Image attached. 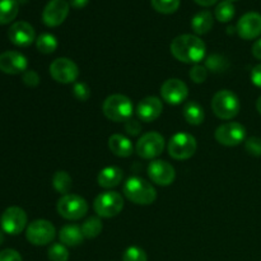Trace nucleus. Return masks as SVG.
<instances>
[{"mask_svg": "<svg viewBox=\"0 0 261 261\" xmlns=\"http://www.w3.org/2000/svg\"><path fill=\"white\" fill-rule=\"evenodd\" d=\"M22 81L27 87H37L40 84V76H38V74L36 71L25 70L23 73Z\"/></svg>", "mask_w": 261, "mask_h": 261, "instance_id": "obj_37", "label": "nucleus"}, {"mask_svg": "<svg viewBox=\"0 0 261 261\" xmlns=\"http://www.w3.org/2000/svg\"><path fill=\"white\" fill-rule=\"evenodd\" d=\"M59 239H60L61 244L65 246L74 247L79 246L83 242L84 234L81 227L75 226V224H66L60 229Z\"/></svg>", "mask_w": 261, "mask_h": 261, "instance_id": "obj_22", "label": "nucleus"}, {"mask_svg": "<svg viewBox=\"0 0 261 261\" xmlns=\"http://www.w3.org/2000/svg\"><path fill=\"white\" fill-rule=\"evenodd\" d=\"M152 7L162 14H172L180 7V0H150Z\"/></svg>", "mask_w": 261, "mask_h": 261, "instance_id": "obj_31", "label": "nucleus"}, {"mask_svg": "<svg viewBox=\"0 0 261 261\" xmlns=\"http://www.w3.org/2000/svg\"><path fill=\"white\" fill-rule=\"evenodd\" d=\"M19 12L17 0H0V24L13 22Z\"/></svg>", "mask_w": 261, "mask_h": 261, "instance_id": "obj_25", "label": "nucleus"}, {"mask_svg": "<svg viewBox=\"0 0 261 261\" xmlns=\"http://www.w3.org/2000/svg\"><path fill=\"white\" fill-rule=\"evenodd\" d=\"M28 68V60L18 51H5L0 54V71L10 75L24 73Z\"/></svg>", "mask_w": 261, "mask_h": 261, "instance_id": "obj_16", "label": "nucleus"}, {"mask_svg": "<svg viewBox=\"0 0 261 261\" xmlns=\"http://www.w3.org/2000/svg\"><path fill=\"white\" fill-rule=\"evenodd\" d=\"M53 186L58 193L66 195L71 189V177L65 171H58L53 177Z\"/></svg>", "mask_w": 261, "mask_h": 261, "instance_id": "obj_27", "label": "nucleus"}, {"mask_svg": "<svg viewBox=\"0 0 261 261\" xmlns=\"http://www.w3.org/2000/svg\"><path fill=\"white\" fill-rule=\"evenodd\" d=\"M27 226V214L19 206H9L0 217V227L4 233L17 236L22 233Z\"/></svg>", "mask_w": 261, "mask_h": 261, "instance_id": "obj_9", "label": "nucleus"}, {"mask_svg": "<svg viewBox=\"0 0 261 261\" xmlns=\"http://www.w3.org/2000/svg\"><path fill=\"white\" fill-rule=\"evenodd\" d=\"M124 199L117 191H105L97 195L93 201V209L102 218H112L121 213Z\"/></svg>", "mask_w": 261, "mask_h": 261, "instance_id": "obj_6", "label": "nucleus"}, {"mask_svg": "<svg viewBox=\"0 0 261 261\" xmlns=\"http://www.w3.org/2000/svg\"><path fill=\"white\" fill-rule=\"evenodd\" d=\"M73 93H74V96H75L76 99L84 102L89 98V96H91V89H89V87L87 86L86 83L78 82V83L74 84Z\"/></svg>", "mask_w": 261, "mask_h": 261, "instance_id": "obj_36", "label": "nucleus"}, {"mask_svg": "<svg viewBox=\"0 0 261 261\" xmlns=\"http://www.w3.org/2000/svg\"><path fill=\"white\" fill-rule=\"evenodd\" d=\"M125 130H126L130 135H138L142 132V125L139 124L138 120L130 119L125 122Z\"/></svg>", "mask_w": 261, "mask_h": 261, "instance_id": "obj_39", "label": "nucleus"}, {"mask_svg": "<svg viewBox=\"0 0 261 261\" xmlns=\"http://www.w3.org/2000/svg\"><path fill=\"white\" fill-rule=\"evenodd\" d=\"M81 228L86 239H96L102 232V222L97 217H91L82 224Z\"/></svg>", "mask_w": 261, "mask_h": 261, "instance_id": "obj_28", "label": "nucleus"}, {"mask_svg": "<svg viewBox=\"0 0 261 261\" xmlns=\"http://www.w3.org/2000/svg\"><path fill=\"white\" fill-rule=\"evenodd\" d=\"M8 37L10 42L19 47H27L35 41L36 32L32 25L24 20H19L10 25L8 31Z\"/></svg>", "mask_w": 261, "mask_h": 261, "instance_id": "obj_17", "label": "nucleus"}, {"mask_svg": "<svg viewBox=\"0 0 261 261\" xmlns=\"http://www.w3.org/2000/svg\"><path fill=\"white\" fill-rule=\"evenodd\" d=\"M237 33L244 40H254L261 35V14L249 12L240 18L237 23Z\"/></svg>", "mask_w": 261, "mask_h": 261, "instance_id": "obj_18", "label": "nucleus"}, {"mask_svg": "<svg viewBox=\"0 0 261 261\" xmlns=\"http://www.w3.org/2000/svg\"><path fill=\"white\" fill-rule=\"evenodd\" d=\"M137 153L144 160H153L162 154L165 149V138L157 132H149L143 134L137 143Z\"/></svg>", "mask_w": 261, "mask_h": 261, "instance_id": "obj_10", "label": "nucleus"}, {"mask_svg": "<svg viewBox=\"0 0 261 261\" xmlns=\"http://www.w3.org/2000/svg\"><path fill=\"white\" fill-rule=\"evenodd\" d=\"M56 211L59 216L68 221H78L88 213V203L82 196L75 194H66L59 199Z\"/></svg>", "mask_w": 261, "mask_h": 261, "instance_id": "obj_5", "label": "nucleus"}, {"mask_svg": "<svg viewBox=\"0 0 261 261\" xmlns=\"http://www.w3.org/2000/svg\"><path fill=\"white\" fill-rule=\"evenodd\" d=\"M251 82L255 86L261 88V64L254 66V69L251 70Z\"/></svg>", "mask_w": 261, "mask_h": 261, "instance_id": "obj_40", "label": "nucleus"}, {"mask_svg": "<svg viewBox=\"0 0 261 261\" xmlns=\"http://www.w3.org/2000/svg\"><path fill=\"white\" fill-rule=\"evenodd\" d=\"M47 256L50 261H68L69 251L65 245L54 244L51 245L47 251Z\"/></svg>", "mask_w": 261, "mask_h": 261, "instance_id": "obj_32", "label": "nucleus"}, {"mask_svg": "<svg viewBox=\"0 0 261 261\" xmlns=\"http://www.w3.org/2000/svg\"><path fill=\"white\" fill-rule=\"evenodd\" d=\"M252 55H254V58H256L257 60H261V38H259V40L252 45Z\"/></svg>", "mask_w": 261, "mask_h": 261, "instance_id": "obj_41", "label": "nucleus"}, {"mask_svg": "<svg viewBox=\"0 0 261 261\" xmlns=\"http://www.w3.org/2000/svg\"><path fill=\"white\" fill-rule=\"evenodd\" d=\"M196 139L188 133H177L170 139L167 145L168 154L178 161L189 160L196 152Z\"/></svg>", "mask_w": 261, "mask_h": 261, "instance_id": "obj_7", "label": "nucleus"}, {"mask_svg": "<svg viewBox=\"0 0 261 261\" xmlns=\"http://www.w3.org/2000/svg\"><path fill=\"white\" fill-rule=\"evenodd\" d=\"M122 177H124V173H122L121 168L116 167V166H109V167H105L103 170H101L97 181H98V185L101 188L112 189L120 185Z\"/></svg>", "mask_w": 261, "mask_h": 261, "instance_id": "obj_20", "label": "nucleus"}, {"mask_svg": "<svg viewBox=\"0 0 261 261\" xmlns=\"http://www.w3.org/2000/svg\"><path fill=\"white\" fill-rule=\"evenodd\" d=\"M163 105L158 97L149 96L143 98L137 106V115L139 120L144 122H152L161 116Z\"/></svg>", "mask_w": 261, "mask_h": 261, "instance_id": "obj_19", "label": "nucleus"}, {"mask_svg": "<svg viewBox=\"0 0 261 261\" xmlns=\"http://www.w3.org/2000/svg\"><path fill=\"white\" fill-rule=\"evenodd\" d=\"M229 2H234V0H229Z\"/></svg>", "mask_w": 261, "mask_h": 261, "instance_id": "obj_46", "label": "nucleus"}, {"mask_svg": "<svg viewBox=\"0 0 261 261\" xmlns=\"http://www.w3.org/2000/svg\"><path fill=\"white\" fill-rule=\"evenodd\" d=\"M148 176L154 184L161 186H168L175 181L176 172L171 163L166 161H152L148 166Z\"/></svg>", "mask_w": 261, "mask_h": 261, "instance_id": "obj_15", "label": "nucleus"}, {"mask_svg": "<svg viewBox=\"0 0 261 261\" xmlns=\"http://www.w3.org/2000/svg\"><path fill=\"white\" fill-rule=\"evenodd\" d=\"M161 96L167 103L180 105L188 98L189 88L180 79H167L161 87Z\"/></svg>", "mask_w": 261, "mask_h": 261, "instance_id": "obj_14", "label": "nucleus"}, {"mask_svg": "<svg viewBox=\"0 0 261 261\" xmlns=\"http://www.w3.org/2000/svg\"><path fill=\"white\" fill-rule=\"evenodd\" d=\"M191 28L196 35H205L213 28V15L208 10L196 13L191 19Z\"/></svg>", "mask_w": 261, "mask_h": 261, "instance_id": "obj_23", "label": "nucleus"}, {"mask_svg": "<svg viewBox=\"0 0 261 261\" xmlns=\"http://www.w3.org/2000/svg\"><path fill=\"white\" fill-rule=\"evenodd\" d=\"M56 229L51 222L46 219H37L30 223L25 229V237L35 246H45L54 241Z\"/></svg>", "mask_w": 261, "mask_h": 261, "instance_id": "obj_8", "label": "nucleus"}, {"mask_svg": "<svg viewBox=\"0 0 261 261\" xmlns=\"http://www.w3.org/2000/svg\"><path fill=\"white\" fill-rule=\"evenodd\" d=\"M50 74L54 81L61 84H70L78 79L79 68L68 58H59L51 63Z\"/></svg>", "mask_w": 261, "mask_h": 261, "instance_id": "obj_12", "label": "nucleus"}, {"mask_svg": "<svg viewBox=\"0 0 261 261\" xmlns=\"http://www.w3.org/2000/svg\"><path fill=\"white\" fill-rule=\"evenodd\" d=\"M214 137L219 144L226 147H236L246 139V129L240 122H224L216 130Z\"/></svg>", "mask_w": 261, "mask_h": 261, "instance_id": "obj_11", "label": "nucleus"}, {"mask_svg": "<svg viewBox=\"0 0 261 261\" xmlns=\"http://www.w3.org/2000/svg\"><path fill=\"white\" fill-rule=\"evenodd\" d=\"M216 18L222 23H227L234 17V5L229 0L221 2L214 10Z\"/></svg>", "mask_w": 261, "mask_h": 261, "instance_id": "obj_29", "label": "nucleus"}, {"mask_svg": "<svg viewBox=\"0 0 261 261\" xmlns=\"http://www.w3.org/2000/svg\"><path fill=\"white\" fill-rule=\"evenodd\" d=\"M105 116L114 122H126L134 114V106L129 97L124 94H111L102 105Z\"/></svg>", "mask_w": 261, "mask_h": 261, "instance_id": "obj_3", "label": "nucleus"}, {"mask_svg": "<svg viewBox=\"0 0 261 261\" xmlns=\"http://www.w3.org/2000/svg\"><path fill=\"white\" fill-rule=\"evenodd\" d=\"M0 261H23L18 251L13 249H5L0 251Z\"/></svg>", "mask_w": 261, "mask_h": 261, "instance_id": "obj_38", "label": "nucleus"}, {"mask_svg": "<svg viewBox=\"0 0 261 261\" xmlns=\"http://www.w3.org/2000/svg\"><path fill=\"white\" fill-rule=\"evenodd\" d=\"M256 110L259 111V114L261 115V96L259 97V98H257V101H256Z\"/></svg>", "mask_w": 261, "mask_h": 261, "instance_id": "obj_44", "label": "nucleus"}, {"mask_svg": "<svg viewBox=\"0 0 261 261\" xmlns=\"http://www.w3.org/2000/svg\"><path fill=\"white\" fill-rule=\"evenodd\" d=\"M122 261H148L147 254L138 246H130L122 254Z\"/></svg>", "mask_w": 261, "mask_h": 261, "instance_id": "obj_33", "label": "nucleus"}, {"mask_svg": "<svg viewBox=\"0 0 261 261\" xmlns=\"http://www.w3.org/2000/svg\"><path fill=\"white\" fill-rule=\"evenodd\" d=\"M88 2L89 0H69V5L76 8V9H82V8H84L88 4Z\"/></svg>", "mask_w": 261, "mask_h": 261, "instance_id": "obj_42", "label": "nucleus"}, {"mask_svg": "<svg viewBox=\"0 0 261 261\" xmlns=\"http://www.w3.org/2000/svg\"><path fill=\"white\" fill-rule=\"evenodd\" d=\"M36 47L42 54H53L58 48V40L51 33H42L36 40Z\"/></svg>", "mask_w": 261, "mask_h": 261, "instance_id": "obj_26", "label": "nucleus"}, {"mask_svg": "<svg viewBox=\"0 0 261 261\" xmlns=\"http://www.w3.org/2000/svg\"><path fill=\"white\" fill-rule=\"evenodd\" d=\"M194 2L199 5H203V7H211V5L216 4L218 0H194Z\"/></svg>", "mask_w": 261, "mask_h": 261, "instance_id": "obj_43", "label": "nucleus"}, {"mask_svg": "<svg viewBox=\"0 0 261 261\" xmlns=\"http://www.w3.org/2000/svg\"><path fill=\"white\" fill-rule=\"evenodd\" d=\"M205 43L194 35L177 36L171 43V54L178 61L188 64H199L205 58Z\"/></svg>", "mask_w": 261, "mask_h": 261, "instance_id": "obj_1", "label": "nucleus"}, {"mask_svg": "<svg viewBox=\"0 0 261 261\" xmlns=\"http://www.w3.org/2000/svg\"><path fill=\"white\" fill-rule=\"evenodd\" d=\"M69 14V3L66 0H50L42 12V20L47 27H58Z\"/></svg>", "mask_w": 261, "mask_h": 261, "instance_id": "obj_13", "label": "nucleus"}, {"mask_svg": "<svg viewBox=\"0 0 261 261\" xmlns=\"http://www.w3.org/2000/svg\"><path fill=\"white\" fill-rule=\"evenodd\" d=\"M4 242V233H3V231H0V245Z\"/></svg>", "mask_w": 261, "mask_h": 261, "instance_id": "obj_45", "label": "nucleus"}, {"mask_svg": "<svg viewBox=\"0 0 261 261\" xmlns=\"http://www.w3.org/2000/svg\"><path fill=\"white\" fill-rule=\"evenodd\" d=\"M245 149L249 154L254 157H261V139L257 137H251L245 142Z\"/></svg>", "mask_w": 261, "mask_h": 261, "instance_id": "obj_34", "label": "nucleus"}, {"mask_svg": "<svg viewBox=\"0 0 261 261\" xmlns=\"http://www.w3.org/2000/svg\"><path fill=\"white\" fill-rule=\"evenodd\" d=\"M109 148L117 157L126 158L133 154L132 142L129 138L121 134H114L109 138Z\"/></svg>", "mask_w": 261, "mask_h": 261, "instance_id": "obj_21", "label": "nucleus"}, {"mask_svg": "<svg viewBox=\"0 0 261 261\" xmlns=\"http://www.w3.org/2000/svg\"><path fill=\"white\" fill-rule=\"evenodd\" d=\"M190 78L195 83H203L208 78V69L205 66L195 64L190 70Z\"/></svg>", "mask_w": 261, "mask_h": 261, "instance_id": "obj_35", "label": "nucleus"}, {"mask_svg": "<svg viewBox=\"0 0 261 261\" xmlns=\"http://www.w3.org/2000/svg\"><path fill=\"white\" fill-rule=\"evenodd\" d=\"M241 103L236 94L229 89H222L212 99V110L222 120H232L239 115Z\"/></svg>", "mask_w": 261, "mask_h": 261, "instance_id": "obj_4", "label": "nucleus"}, {"mask_svg": "<svg viewBox=\"0 0 261 261\" xmlns=\"http://www.w3.org/2000/svg\"><path fill=\"white\" fill-rule=\"evenodd\" d=\"M124 195L132 203L138 205H149L157 199V191L153 188L152 184L140 177H130L124 184Z\"/></svg>", "mask_w": 261, "mask_h": 261, "instance_id": "obj_2", "label": "nucleus"}, {"mask_svg": "<svg viewBox=\"0 0 261 261\" xmlns=\"http://www.w3.org/2000/svg\"><path fill=\"white\" fill-rule=\"evenodd\" d=\"M228 60H226L223 56L218 55V54L211 55L205 61V68L213 73H222L228 69Z\"/></svg>", "mask_w": 261, "mask_h": 261, "instance_id": "obj_30", "label": "nucleus"}, {"mask_svg": "<svg viewBox=\"0 0 261 261\" xmlns=\"http://www.w3.org/2000/svg\"><path fill=\"white\" fill-rule=\"evenodd\" d=\"M182 114H184V119H185L186 121H188V124L190 125L203 124L204 117H205L203 107L195 101L186 102L185 106H184Z\"/></svg>", "mask_w": 261, "mask_h": 261, "instance_id": "obj_24", "label": "nucleus"}]
</instances>
